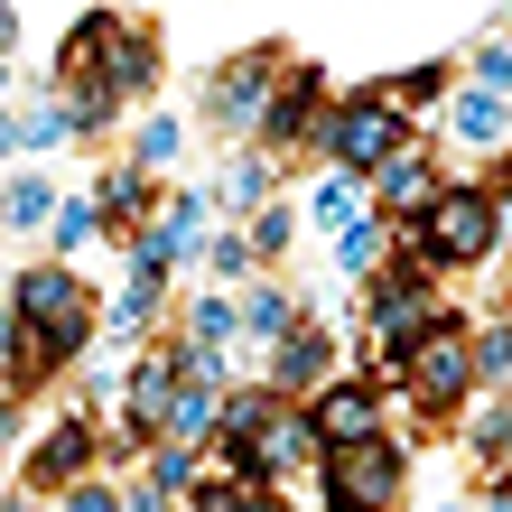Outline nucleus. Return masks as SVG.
I'll list each match as a JSON object with an SVG mask.
<instances>
[{"instance_id":"obj_2","label":"nucleus","mask_w":512,"mask_h":512,"mask_svg":"<svg viewBox=\"0 0 512 512\" xmlns=\"http://www.w3.org/2000/svg\"><path fill=\"white\" fill-rule=\"evenodd\" d=\"M494 187H447L429 215L410 224V252H419V270H466V261H485L494 252Z\"/></svg>"},{"instance_id":"obj_7","label":"nucleus","mask_w":512,"mask_h":512,"mask_svg":"<svg viewBox=\"0 0 512 512\" xmlns=\"http://www.w3.org/2000/svg\"><path fill=\"white\" fill-rule=\"evenodd\" d=\"M298 466H326V429H317V410H298L280 391L270 429L252 438V485H280V475H298Z\"/></svg>"},{"instance_id":"obj_4","label":"nucleus","mask_w":512,"mask_h":512,"mask_svg":"<svg viewBox=\"0 0 512 512\" xmlns=\"http://www.w3.org/2000/svg\"><path fill=\"white\" fill-rule=\"evenodd\" d=\"M401 447L391 438H354V447H326V512H391L401 503Z\"/></svg>"},{"instance_id":"obj_12","label":"nucleus","mask_w":512,"mask_h":512,"mask_svg":"<svg viewBox=\"0 0 512 512\" xmlns=\"http://www.w3.org/2000/svg\"><path fill=\"white\" fill-rule=\"evenodd\" d=\"M317 429H326V447L382 438V391H373V382H326V391H317Z\"/></svg>"},{"instance_id":"obj_3","label":"nucleus","mask_w":512,"mask_h":512,"mask_svg":"<svg viewBox=\"0 0 512 512\" xmlns=\"http://www.w3.org/2000/svg\"><path fill=\"white\" fill-rule=\"evenodd\" d=\"M10 317L47 326L56 354H75L84 336H94V289H84L66 261H28V270H19V289H10Z\"/></svg>"},{"instance_id":"obj_22","label":"nucleus","mask_w":512,"mask_h":512,"mask_svg":"<svg viewBox=\"0 0 512 512\" xmlns=\"http://www.w3.org/2000/svg\"><path fill=\"white\" fill-rule=\"evenodd\" d=\"M38 224H56V187L47 177H10V233H38Z\"/></svg>"},{"instance_id":"obj_24","label":"nucleus","mask_w":512,"mask_h":512,"mask_svg":"<svg viewBox=\"0 0 512 512\" xmlns=\"http://www.w3.org/2000/svg\"><path fill=\"white\" fill-rule=\"evenodd\" d=\"M233 326H243V308H233V298H196L187 345H233Z\"/></svg>"},{"instance_id":"obj_28","label":"nucleus","mask_w":512,"mask_h":512,"mask_svg":"<svg viewBox=\"0 0 512 512\" xmlns=\"http://www.w3.org/2000/svg\"><path fill=\"white\" fill-rule=\"evenodd\" d=\"M177 149H187V131H177L168 112H159V122H140V168H168Z\"/></svg>"},{"instance_id":"obj_6","label":"nucleus","mask_w":512,"mask_h":512,"mask_svg":"<svg viewBox=\"0 0 512 512\" xmlns=\"http://www.w3.org/2000/svg\"><path fill=\"white\" fill-rule=\"evenodd\" d=\"M475 373H485V364H475V336L447 317L438 336H419V354L401 364V391H410L419 410H457L466 391H475Z\"/></svg>"},{"instance_id":"obj_13","label":"nucleus","mask_w":512,"mask_h":512,"mask_svg":"<svg viewBox=\"0 0 512 512\" xmlns=\"http://www.w3.org/2000/svg\"><path fill=\"white\" fill-rule=\"evenodd\" d=\"M447 140H457V149H494V140H512V94H494V84H466V94L447 103Z\"/></svg>"},{"instance_id":"obj_27","label":"nucleus","mask_w":512,"mask_h":512,"mask_svg":"<svg viewBox=\"0 0 512 512\" xmlns=\"http://www.w3.org/2000/svg\"><path fill=\"white\" fill-rule=\"evenodd\" d=\"M289 233H298L289 205H261V215H252V252H261V261H280V252H289Z\"/></svg>"},{"instance_id":"obj_20","label":"nucleus","mask_w":512,"mask_h":512,"mask_svg":"<svg viewBox=\"0 0 512 512\" xmlns=\"http://www.w3.org/2000/svg\"><path fill=\"white\" fill-rule=\"evenodd\" d=\"M289 326H298V308H289V289H243V336H270V345H280Z\"/></svg>"},{"instance_id":"obj_14","label":"nucleus","mask_w":512,"mask_h":512,"mask_svg":"<svg viewBox=\"0 0 512 512\" xmlns=\"http://www.w3.org/2000/svg\"><path fill=\"white\" fill-rule=\"evenodd\" d=\"M84 457H94V419H66V429L28 457V485H84Z\"/></svg>"},{"instance_id":"obj_16","label":"nucleus","mask_w":512,"mask_h":512,"mask_svg":"<svg viewBox=\"0 0 512 512\" xmlns=\"http://www.w3.org/2000/svg\"><path fill=\"white\" fill-rule=\"evenodd\" d=\"M0 364H10V401H19V391L56 364V336H47V326H28V317H10V354H0Z\"/></svg>"},{"instance_id":"obj_23","label":"nucleus","mask_w":512,"mask_h":512,"mask_svg":"<svg viewBox=\"0 0 512 512\" xmlns=\"http://www.w3.org/2000/svg\"><path fill=\"white\" fill-rule=\"evenodd\" d=\"M103 224H112V215H103L94 196H66V205H56V252H84V243H94Z\"/></svg>"},{"instance_id":"obj_11","label":"nucleus","mask_w":512,"mask_h":512,"mask_svg":"<svg viewBox=\"0 0 512 512\" xmlns=\"http://www.w3.org/2000/svg\"><path fill=\"white\" fill-rule=\"evenodd\" d=\"M438 196H447V187H438V168L419 159V149H401V159H382V168H373V205H382L391 224H401V215L419 224V215H429Z\"/></svg>"},{"instance_id":"obj_21","label":"nucleus","mask_w":512,"mask_h":512,"mask_svg":"<svg viewBox=\"0 0 512 512\" xmlns=\"http://www.w3.org/2000/svg\"><path fill=\"white\" fill-rule=\"evenodd\" d=\"M308 224H317V233H345V224H364V215H354V168H336V177H326V187L308 196Z\"/></svg>"},{"instance_id":"obj_32","label":"nucleus","mask_w":512,"mask_h":512,"mask_svg":"<svg viewBox=\"0 0 512 512\" xmlns=\"http://www.w3.org/2000/svg\"><path fill=\"white\" fill-rule=\"evenodd\" d=\"M66 512H131V494H112V485H94V475H84V485L66 494Z\"/></svg>"},{"instance_id":"obj_10","label":"nucleus","mask_w":512,"mask_h":512,"mask_svg":"<svg viewBox=\"0 0 512 512\" xmlns=\"http://www.w3.org/2000/svg\"><path fill=\"white\" fill-rule=\"evenodd\" d=\"M326 373H336V336H326V326H289L280 345H270V391H317Z\"/></svg>"},{"instance_id":"obj_1","label":"nucleus","mask_w":512,"mask_h":512,"mask_svg":"<svg viewBox=\"0 0 512 512\" xmlns=\"http://www.w3.org/2000/svg\"><path fill=\"white\" fill-rule=\"evenodd\" d=\"M66 103H75V131H103L112 122V103H131L149 75H159V47H149V28L140 19H75V38H66Z\"/></svg>"},{"instance_id":"obj_25","label":"nucleus","mask_w":512,"mask_h":512,"mask_svg":"<svg viewBox=\"0 0 512 512\" xmlns=\"http://www.w3.org/2000/svg\"><path fill=\"white\" fill-rule=\"evenodd\" d=\"M149 317H159V289L131 280L122 298H112V336H149Z\"/></svg>"},{"instance_id":"obj_18","label":"nucleus","mask_w":512,"mask_h":512,"mask_svg":"<svg viewBox=\"0 0 512 512\" xmlns=\"http://www.w3.org/2000/svg\"><path fill=\"white\" fill-rule=\"evenodd\" d=\"M56 140H84V131H75V103H47V112H10V149H28V159H38V149H56Z\"/></svg>"},{"instance_id":"obj_33","label":"nucleus","mask_w":512,"mask_h":512,"mask_svg":"<svg viewBox=\"0 0 512 512\" xmlns=\"http://www.w3.org/2000/svg\"><path fill=\"white\" fill-rule=\"evenodd\" d=\"M447 94V66H410L401 75V103H438Z\"/></svg>"},{"instance_id":"obj_26","label":"nucleus","mask_w":512,"mask_h":512,"mask_svg":"<svg viewBox=\"0 0 512 512\" xmlns=\"http://www.w3.org/2000/svg\"><path fill=\"white\" fill-rule=\"evenodd\" d=\"M205 261H215V280H252V270H261L252 233H215V243H205Z\"/></svg>"},{"instance_id":"obj_15","label":"nucleus","mask_w":512,"mask_h":512,"mask_svg":"<svg viewBox=\"0 0 512 512\" xmlns=\"http://www.w3.org/2000/svg\"><path fill=\"white\" fill-rule=\"evenodd\" d=\"M103 215H112V224H159V187H149V168H140V159L103 177Z\"/></svg>"},{"instance_id":"obj_8","label":"nucleus","mask_w":512,"mask_h":512,"mask_svg":"<svg viewBox=\"0 0 512 512\" xmlns=\"http://www.w3.org/2000/svg\"><path fill=\"white\" fill-rule=\"evenodd\" d=\"M270 103H280V84H270V56H243V66H215V122L233 131V140H261V122H270Z\"/></svg>"},{"instance_id":"obj_29","label":"nucleus","mask_w":512,"mask_h":512,"mask_svg":"<svg viewBox=\"0 0 512 512\" xmlns=\"http://www.w3.org/2000/svg\"><path fill=\"white\" fill-rule=\"evenodd\" d=\"M252 503V475H243V485H233V475H205V485H196V512H243Z\"/></svg>"},{"instance_id":"obj_5","label":"nucleus","mask_w":512,"mask_h":512,"mask_svg":"<svg viewBox=\"0 0 512 512\" xmlns=\"http://www.w3.org/2000/svg\"><path fill=\"white\" fill-rule=\"evenodd\" d=\"M401 140H410L401 94H354V103H336V122H326V159L354 168V177H373L382 159H401Z\"/></svg>"},{"instance_id":"obj_9","label":"nucleus","mask_w":512,"mask_h":512,"mask_svg":"<svg viewBox=\"0 0 512 512\" xmlns=\"http://www.w3.org/2000/svg\"><path fill=\"white\" fill-rule=\"evenodd\" d=\"M326 84L317 75H289L280 84V103H270V122H261V149H298V140H326Z\"/></svg>"},{"instance_id":"obj_30","label":"nucleus","mask_w":512,"mask_h":512,"mask_svg":"<svg viewBox=\"0 0 512 512\" xmlns=\"http://www.w3.org/2000/svg\"><path fill=\"white\" fill-rule=\"evenodd\" d=\"M475 84L512 94V38H485V47H475Z\"/></svg>"},{"instance_id":"obj_31","label":"nucleus","mask_w":512,"mask_h":512,"mask_svg":"<svg viewBox=\"0 0 512 512\" xmlns=\"http://www.w3.org/2000/svg\"><path fill=\"white\" fill-rule=\"evenodd\" d=\"M475 364H485V382H512V326H485V336H475Z\"/></svg>"},{"instance_id":"obj_19","label":"nucleus","mask_w":512,"mask_h":512,"mask_svg":"<svg viewBox=\"0 0 512 512\" xmlns=\"http://www.w3.org/2000/svg\"><path fill=\"white\" fill-rule=\"evenodd\" d=\"M215 196H224V205H243V215H261V205H270V149H243V159L215 177Z\"/></svg>"},{"instance_id":"obj_34","label":"nucleus","mask_w":512,"mask_h":512,"mask_svg":"<svg viewBox=\"0 0 512 512\" xmlns=\"http://www.w3.org/2000/svg\"><path fill=\"white\" fill-rule=\"evenodd\" d=\"M485 512H512V494H494V503H485Z\"/></svg>"},{"instance_id":"obj_17","label":"nucleus","mask_w":512,"mask_h":512,"mask_svg":"<svg viewBox=\"0 0 512 512\" xmlns=\"http://www.w3.org/2000/svg\"><path fill=\"white\" fill-rule=\"evenodd\" d=\"M382 243H391V215L345 224V233H336V270H345V280H373V270H382Z\"/></svg>"}]
</instances>
